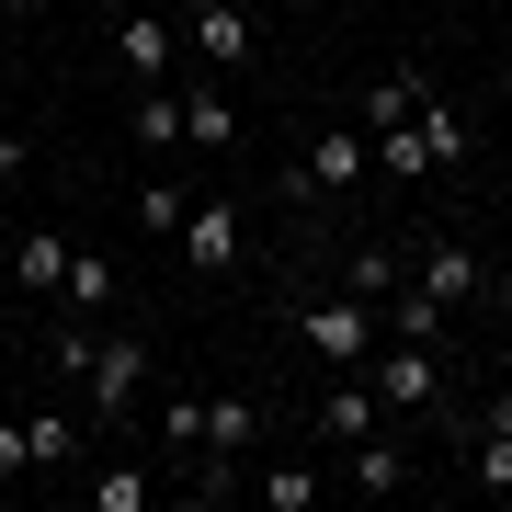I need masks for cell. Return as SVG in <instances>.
I'll use <instances>...</instances> for the list:
<instances>
[{"mask_svg": "<svg viewBox=\"0 0 512 512\" xmlns=\"http://www.w3.org/2000/svg\"><path fill=\"white\" fill-rule=\"evenodd\" d=\"M57 365L92 387V410L114 421V410H137V387H148V342H137V330H92V319H80L69 342H57Z\"/></svg>", "mask_w": 512, "mask_h": 512, "instance_id": "cell-1", "label": "cell"}, {"mask_svg": "<svg viewBox=\"0 0 512 512\" xmlns=\"http://www.w3.org/2000/svg\"><path fill=\"white\" fill-rule=\"evenodd\" d=\"M171 251H183V274H194V285H228L239 262H251V228H239V205H228V194H194V217L171 228Z\"/></svg>", "mask_w": 512, "mask_h": 512, "instance_id": "cell-2", "label": "cell"}, {"mask_svg": "<svg viewBox=\"0 0 512 512\" xmlns=\"http://www.w3.org/2000/svg\"><path fill=\"white\" fill-rule=\"evenodd\" d=\"M296 342H308L330 376H342V365H365V353H376V296H353V285H342V296H319V308L296 319Z\"/></svg>", "mask_w": 512, "mask_h": 512, "instance_id": "cell-3", "label": "cell"}, {"mask_svg": "<svg viewBox=\"0 0 512 512\" xmlns=\"http://www.w3.org/2000/svg\"><path fill=\"white\" fill-rule=\"evenodd\" d=\"M365 387H376L387 410H421V421H433L444 410V353L433 342H387V353H365Z\"/></svg>", "mask_w": 512, "mask_h": 512, "instance_id": "cell-4", "label": "cell"}, {"mask_svg": "<svg viewBox=\"0 0 512 512\" xmlns=\"http://www.w3.org/2000/svg\"><path fill=\"white\" fill-rule=\"evenodd\" d=\"M353 183H365V126H319L308 160H296V205H330V194H353Z\"/></svg>", "mask_w": 512, "mask_h": 512, "instance_id": "cell-5", "label": "cell"}, {"mask_svg": "<svg viewBox=\"0 0 512 512\" xmlns=\"http://www.w3.org/2000/svg\"><path fill=\"white\" fill-rule=\"evenodd\" d=\"M183 35H194V57L205 69H251V12H239V0H183Z\"/></svg>", "mask_w": 512, "mask_h": 512, "instance_id": "cell-6", "label": "cell"}, {"mask_svg": "<svg viewBox=\"0 0 512 512\" xmlns=\"http://www.w3.org/2000/svg\"><path fill=\"white\" fill-rule=\"evenodd\" d=\"M478 285H490V274H478L467 239H433V251L410 262V296H433V308H456V296H478Z\"/></svg>", "mask_w": 512, "mask_h": 512, "instance_id": "cell-7", "label": "cell"}, {"mask_svg": "<svg viewBox=\"0 0 512 512\" xmlns=\"http://www.w3.org/2000/svg\"><path fill=\"white\" fill-rule=\"evenodd\" d=\"M114 57H126V80L148 92V80H171V57H183V35H171L160 12H126V23H114Z\"/></svg>", "mask_w": 512, "mask_h": 512, "instance_id": "cell-8", "label": "cell"}, {"mask_svg": "<svg viewBox=\"0 0 512 512\" xmlns=\"http://www.w3.org/2000/svg\"><path fill=\"white\" fill-rule=\"evenodd\" d=\"M114 285H126V274H114V251H92V239H69V274H57V308L103 319V308H114Z\"/></svg>", "mask_w": 512, "mask_h": 512, "instance_id": "cell-9", "label": "cell"}, {"mask_svg": "<svg viewBox=\"0 0 512 512\" xmlns=\"http://www.w3.org/2000/svg\"><path fill=\"white\" fill-rule=\"evenodd\" d=\"M376 410H387V399L365 387V365H342V387H319V433H330V444H365Z\"/></svg>", "mask_w": 512, "mask_h": 512, "instance_id": "cell-10", "label": "cell"}, {"mask_svg": "<svg viewBox=\"0 0 512 512\" xmlns=\"http://www.w3.org/2000/svg\"><path fill=\"white\" fill-rule=\"evenodd\" d=\"M126 137L148 148V160H171V148H183V92H171V80H148V92L126 103Z\"/></svg>", "mask_w": 512, "mask_h": 512, "instance_id": "cell-11", "label": "cell"}, {"mask_svg": "<svg viewBox=\"0 0 512 512\" xmlns=\"http://www.w3.org/2000/svg\"><path fill=\"white\" fill-rule=\"evenodd\" d=\"M342 478H353V490H365V501H399L410 490V444H387V433H365V444H342Z\"/></svg>", "mask_w": 512, "mask_h": 512, "instance_id": "cell-12", "label": "cell"}, {"mask_svg": "<svg viewBox=\"0 0 512 512\" xmlns=\"http://www.w3.org/2000/svg\"><path fill=\"white\" fill-rule=\"evenodd\" d=\"M251 433H262V399H239V387H228V399H205V444H194V456H251Z\"/></svg>", "mask_w": 512, "mask_h": 512, "instance_id": "cell-13", "label": "cell"}, {"mask_svg": "<svg viewBox=\"0 0 512 512\" xmlns=\"http://www.w3.org/2000/svg\"><path fill=\"white\" fill-rule=\"evenodd\" d=\"M421 92H433L421 69H376V80H365V103H353V114H365V137H376V126H410Z\"/></svg>", "mask_w": 512, "mask_h": 512, "instance_id": "cell-14", "label": "cell"}, {"mask_svg": "<svg viewBox=\"0 0 512 512\" xmlns=\"http://www.w3.org/2000/svg\"><path fill=\"white\" fill-rule=\"evenodd\" d=\"M410 137H421V160H433V171H444V160H467V148H478V126H467L456 103H433V92H421V114H410Z\"/></svg>", "mask_w": 512, "mask_h": 512, "instance_id": "cell-15", "label": "cell"}, {"mask_svg": "<svg viewBox=\"0 0 512 512\" xmlns=\"http://www.w3.org/2000/svg\"><path fill=\"white\" fill-rule=\"evenodd\" d=\"M57 274H69V239H57V228H23L12 239V285L23 296H57Z\"/></svg>", "mask_w": 512, "mask_h": 512, "instance_id": "cell-16", "label": "cell"}, {"mask_svg": "<svg viewBox=\"0 0 512 512\" xmlns=\"http://www.w3.org/2000/svg\"><path fill=\"white\" fill-rule=\"evenodd\" d=\"M183 137H194V148H239V103L217 92V80H194V92H183Z\"/></svg>", "mask_w": 512, "mask_h": 512, "instance_id": "cell-17", "label": "cell"}, {"mask_svg": "<svg viewBox=\"0 0 512 512\" xmlns=\"http://www.w3.org/2000/svg\"><path fill=\"white\" fill-rule=\"evenodd\" d=\"M23 444H35V467H46V478H69V467H80V421L57 410V399H46L35 421H23Z\"/></svg>", "mask_w": 512, "mask_h": 512, "instance_id": "cell-18", "label": "cell"}, {"mask_svg": "<svg viewBox=\"0 0 512 512\" xmlns=\"http://www.w3.org/2000/svg\"><path fill=\"white\" fill-rule=\"evenodd\" d=\"M467 478L490 501H512V433H501V421H467Z\"/></svg>", "mask_w": 512, "mask_h": 512, "instance_id": "cell-19", "label": "cell"}, {"mask_svg": "<svg viewBox=\"0 0 512 512\" xmlns=\"http://www.w3.org/2000/svg\"><path fill=\"white\" fill-rule=\"evenodd\" d=\"M183 217H194V194L171 183V171H148V183H137V228H148V239H171Z\"/></svg>", "mask_w": 512, "mask_h": 512, "instance_id": "cell-20", "label": "cell"}, {"mask_svg": "<svg viewBox=\"0 0 512 512\" xmlns=\"http://www.w3.org/2000/svg\"><path fill=\"white\" fill-rule=\"evenodd\" d=\"M387 342H444V308H433V296H387Z\"/></svg>", "mask_w": 512, "mask_h": 512, "instance_id": "cell-21", "label": "cell"}, {"mask_svg": "<svg viewBox=\"0 0 512 512\" xmlns=\"http://www.w3.org/2000/svg\"><path fill=\"white\" fill-rule=\"evenodd\" d=\"M342 285H353V296H399V285H410V262H399V251H376V239H365Z\"/></svg>", "mask_w": 512, "mask_h": 512, "instance_id": "cell-22", "label": "cell"}, {"mask_svg": "<svg viewBox=\"0 0 512 512\" xmlns=\"http://www.w3.org/2000/svg\"><path fill=\"white\" fill-rule=\"evenodd\" d=\"M251 490L274 501V512H319V490H330V478H319V467H274V478H251Z\"/></svg>", "mask_w": 512, "mask_h": 512, "instance_id": "cell-23", "label": "cell"}, {"mask_svg": "<svg viewBox=\"0 0 512 512\" xmlns=\"http://www.w3.org/2000/svg\"><path fill=\"white\" fill-rule=\"evenodd\" d=\"M160 501V478H137V467H103L92 478V512H148Z\"/></svg>", "mask_w": 512, "mask_h": 512, "instance_id": "cell-24", "label": "cell"}, {"mask_svg": "<svg viewBox=\"0 0 512 512\" xmlns=\"http://www.w3.org/2000/svg\"><path fill=\"white\" fill-rule=\"evenodd\" d=\"M160 444H171V456H194V444H205V399H171V410H160Z\"/></svg>", "mask_w": 512, "mask_h": 512, "instance_id": "cell-25", "label": "cell"}, {"mask_svg": "<svg viewBox=\"0 0 512 512\" xmlns=\"http://www.w3.org/2000/svg\"><path fill=\"white\" fill-rule=\"evenodd\" d=\"M23 467H35V444H23V421L0 410V478H23Z\"/></svg>", "mask_w": 512, "mask_h": 512, "instance_id": "cell-26", "label": "cell"}, {"mask_svg": "<svg viewBox=\"0 0 512 512\" xmlns=\"http://www.w3.org/2000/svg\"><path fill=\"white\" fill-rule=\"evenodd\" d=\"M12 183H23V137L0 126V194H12Z\"/></svg>", "mask_w": 512, "mask_h": 512, "instance_id": "cell-27", "label": "cell"}, {"mask_svg": "<svg viewBox=\"0 0 512 512\" xmlns=\"http://www.w3.org/2000/svg\"><path fill=\"white\" fill-rule=\"evenodd\" d=\"M478 296H490V319H501V330H512V285H478Z\"/></svg>", "mask_w": 512, "mask_h": 512, "instance_id": "cell-28", "label": "cell"}, {"mask_svg": "<svg viewBox=\"0 0 512 512\" xmlns=\"http://www.w3.org/2000/svg\"><path fill=\"white\" fill-rule=\"evenodd\" d=\"M23 12H35V0H0V23H23Z\"/></svg>", "mask_w": 512, "mask_h": 512, "instance_id": "cell-29", "label": "cell"}, {"mask_svg": "<svg viewBox=\"0 0 512 512\" xmlns=\"http://www.w3.org/2000/svg\"><path fill=\"white\" fill-rule=\"evenodd\" d=\"M239 12H262V0H239Z\"/></svg>", "mask_w": 512, "mask_h": 512, "instance_id": "cell-30", "label": "cell"}, {"mask_svg": "<svg viewBox=\"0 0 512 512\" xmlns=\"http://www.w3.org/2000/svg\"><path fill=\"white\" fill-rule=\"evenodd\" d=\"M0 217H12V205H0Z\"/></svg>", "mask_w": 512, "mask_h": 512, "instance_id": "cell-31", "label": "cell"}]
</instances>
